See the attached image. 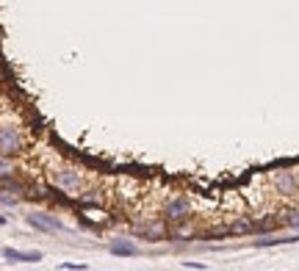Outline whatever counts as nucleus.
<instances>
[{
  "label": "nucleus",
  "instance_id": "nucleus-1",
  "mask_svg": "<svg viewBox=\"0 0 299 271\" xmlns=\"http://www.w3.org/2000/svg\"><path fill=\"white\" fill-rule=\"evenodd\" d=\"M22 150V136L14 125H0V155H14Z\"/></svg>",
  "mask_w": 299,
  "mask_h": 271
},
{
  "label": "nucleus",
  "instance_id": "nucleus-2",
  "mask_svg": "<svg viewBox=\"0 0 299 271\" xmlns=\"http://www.w3.org/2000/svg\"><path fill=\"white\" fill-rule=\"evenodd\" d=\"M53 180H56V186H61V191H78V188L83 186L80 174L72 172V169H58V172L53 174Z\"/></svg>",
  "mask_w": 299,
  "mask_h": 271
},
{
  "label": "nucleus",
  "instance_id": "nucleus-3",
  "mask_svg": "<svg viewBox=\"0 0 299 271\" xmlns=\"http://www.w3.org/2000/svg\"><path fill=\"white\" fill-rule=\"evenodd\" d=\"M0 255L11 263H39L42 260V252H20V249H11V246H3Z\"/></svg>",
  "mask_w": 299,
  "mask_h": 271
},
{
  "label": "nucleus",
  "instance_id": "nucleus-4",
  "mask_svg": "<svg viewBox=\"0 0 299 271\" xmlns=\"http://www.w3.org/2000/svg\"><path fill=\"white\" fill-rule=\"evenodd\" d=\"M28 221H31L33 227L45 230V233H53V230H61V221L50 219V216H45V213H31V216H28Z\"/></svg>",
  "mask_w": 299,
  "mask_h": 271
},
{
  "label": "nucleus",
  "instance_id": "nucleus-5",
  "mask_svg": "<svg viewBox=\"0 0 299 271\" xmlns=\"http://www.w3.org/2000/svg\"><path fill=\"white\" fill-rule=\"evenodd\" d=\"M274 186H277V191H283V194H294L296 191V177L291 172H283V174L274 177Z\"/></svg>",
  "mask_w": 299,
  "mask_h": 271
},
{
  "label": "nucleus",
  "instance_id": "nucleus-6",
  "mask_svg": "<svg viewBox=\"0 0 299 271\" xmlns=\"http://www.w3.org/2000/svg\"><path fill=\"white\" fill-rule=\"evenodd\" d=\"M166 213L172 216V219H186V213H189V202H186L183 197H180V199H175V202L166 208Z\"/></svg>",
  "mask_w": 299,
  "mask_h": 271
},
{
  "label": "nucleus",
  "instance_id": "nucleus-7",
  "mask_svg": "<svg viewBox=\"0 0 299 271\" xmlns=\"http://www.w3.org/2000/svg\"><path fill=\"white\" fill-rule=\"evenodd\" d=\"M14 174H17V169H14V163L9 161V155H0V183L14 177Z\"/></svg>",
  "mask_w": 299,
  "mask_h": 271
},
{
  "label": "nucleus",
  "instance_id": "nucleus-8",
  "mask_svg": "<svg viewBox=\"0 0 299 271\" xmlns=\"http://www.w3.org/2000/svg\"><path fill=\"white\" fill-rule=\"evenodd\" d=\"M0 186H3L6 191H14V194H22V191H25V186H22V183L17 180V177H9V180H3Z\"/></svg>",
  "mask_w": 299,
  "mask_h": 271
},
{
  "label": "nucleus",
  "instance_id": "nucleus-9",
  "mask_svg": "<svg viewBox=\"0 0 299 271\" xmlns=\"http://www.w3.org/2000/svg\"><path fill=\"white\" fill-rule=\"evenodd\" d=\"M114 252H116V255H133V246H125V244H116V246H114Z\"/></svg>",
  "mask_w": 299,
  "mask_h": 271
},
{
  "label": "nucleus",
  "instance_id": "nucleus-10",
  "mask_svg": "<svg viewBox=\"0 0 299 271\" xmlns=\"http://www.w3.org/2000/svg\"><path fill=\"white\" fill-rule=\"evenodd\" d=\"M0 202H3V205H14V199H11V197H3V194H0Z\"/></svg>",
  "mask_w": 299,
  "mask_h": 271
},
{
  "label": "nucleus",
  "instance_id": "nucleus-11",
  "mask_svg": "<svg viewBox=\"0 0 299 271\" xmlns=\"http://www.w3.org/2000/svg\"><path fill=\"white\" fill-rule=\"evenodd\" d=\"M0 224H6V216H0Z\"/></svg>",
  "mask_w": 299,
  "mask_h": 271
}]
</instances>
